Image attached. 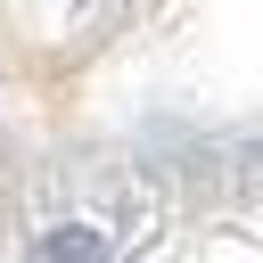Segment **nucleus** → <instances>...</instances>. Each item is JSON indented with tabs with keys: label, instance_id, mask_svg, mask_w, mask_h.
<instances>
[{
	"label": "nucleus",
	"instance_id": "f257e3e1",
	"mask_svg": "<svg viewBox=\"0 0 263 263\" xmlns=\"http://www.w3.org/2000/svg\"><path fill=\"white\" fill-rule=\"evenodd\" d=\"M33 263H107V230L66 222V230H49V238L33 247Z\"/></svg>",
	"mask_w": 263,
	"mask_h": 263
}]
</instances>
